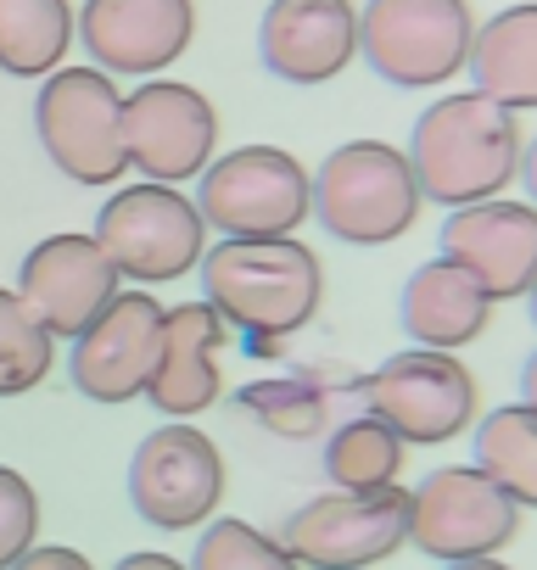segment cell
Listing matches in <instances>:
<instances>
[{"label": "cell", "mask_w": 537, "mask_h": 570, "mask_svg": "<svg viewBox=\"0 0 537 570\" xmlns=\"http://www.w3.org/2000/svg\"><path fill=\"white\" fill-rule=\"evenodd\" d=\"M442 257L459 263L492 303H515L537 279V207L515 196H487L470 207H448Z\"/></svg>", "instance_id": "cell-15"}, {"label": "cell", "mask_w": 537, "mask_h": 570, "mask_svg": "<svg viewBox=\"0 0 537 570\" xmlns=\"http://www.w3.org/2000/svg\"><path fill=\"white\" fill-rule=\"evenodd\" d=\"M57 336L35 320L18 285H0V397H29L57 370Z\"/></svg>", "instance_id": "cell-24"}, {"label": "cell", "mask_w": 537, "mask_h": 570, "mask_svg": "<svg viewBox=\"0 0 537 570\" xmlns=\"http://www.w3.org/2000/svg\"><path fill=\"white\" fill-rule=\"evenodd\" d=\"M124 151L140 179L191 185L218 157V112L185 79H146L124 96Z\"/></svg>", "instance_id": "cell-12"}, {"label": "cell", "mask_w": 537, "mask_h": 570, "mask_svg": "<svg viewBox=\"0 0 537 570\" xmlns=\"http://www.w3.org/2000/svg\"><path fill=\"white\" fill-rule=\"evenodd\" d=\"M520 531V509L476 464H442L409 492V548L437 564L504 553Z\"/></svg>", "instance_id": "cell-11"}, {"label": "cell", "mask_w": 537, "mask_h": 570, "mask_svg": "<svg viewBox=\"0 0 537 570\" xmlns=\"http://www.w3.org/2000/svg\"><path fill=\"white\" fill-rule=\"evenodd\" d=\"M35 129H40V146H46L51 168L68 174L74 185H118L129 174L124 90L96 62L57 68L51 79H40Z\"/></svg>", "instance_id": "cell-6"}, {"label": "cell", "mask_w": 537, "mask_h": 570, "mask_svg": "<svg viewBox=\"0 0 537 570\" xmlns=\"http://www.w3.org/2000/svg\"><path fill=\"white\" fill-rule=\"evenodd\" d=\"M526 314H531V325H537V279H531V292H526Z\"/></svg>", "instance_id": "cell-33"}, {"label": "cell", "mask_w": 537, "mask_h": 570, "mask_svg": "<svg viewBox=\"0 0 537 570\" xmlns=\"http://www.w3.org/2000/svg\"><path fill=\"white\" fill-rule=\"evenodd\" d=\"M185 564H191V570H303V564L286 553L281 537H268L263 525L235 520V514L207 520V525L196 531V553H191Z\"/></svg>", "instance_id": "cell-26"}, {"label": "cell", "mask_w": 537, "mask_h": 570, "mask_svg": "<svg viewBox=\"0 0 537 570\" xmlns=\"http://www.w3.org/2000/svg\"><path fill=\"white\" fill-rule=\"evenodd\" d=\"M40 542V492L23 470L0 464V570H12Z\"/></svg>", "instance_id": "cell-27"}, {"label": "cell", "mask_w": 537, "mask_h": 570, "mask_svg": "<svg viewBox=\"0 0 537 570\" xmlns=\"http://www.w3.org/2000/svg\"><path fill=\"white\" fill-rule=\"evenodd\" d=\"M235 414L263 425L268 436L281 442H314L331 420L325 409V392L309 386V381H292V375H268V381H252L235 392Z\"/></svg>", "instance_id": "cell-25"}, {"label": "cell", "mask_w": 537, "mask_h": 570, "mask_svg": "<svg viewBox=\"0 0 537 570\" xmlns=\"http://www.w3.org/2000/svg\"><path fill=\"white\" fill-rule=\"evenodd\" d=\"M79 40V12L68 0H0V73L51 79L68 68Z\"/></svg>", "instance_id": "cell-21"}, {"label": "cell", "mask_w": 537, "mask_h": 570, "mask_svg": "<svg viewBox=\"0 0 537 570\" xmlns=\"http://www.w3.org/2000/svg\"><path fill=\"white\" fill-rule=\"evenodd\" d=\"M118 292H124V274L113 268L107 246L90 229H57L35 240L18 268V297L57 342H74Z\"/></svg>", "instance_id": "cell-14"}, {"label": "cell", "mask_w": 537, "mask_h": 570, "mask_svg": "<svg viewBox=\"0 0 537 570\" xmlns=\"http://www.w3.org/2000/svg\"><path fill=\"white\" fill-rule=\"evenodd\" d=\"M12 570H96V564H90V553H79L68 542H35Z\"/></svg>", "instance_id": "cell-28"}, {"label": "cell", "mask_w": 537, "mask_h": 570, "mask_svg": "<svg viewBox=\"0 0 537 570\" xmlns=\"http://www.w3.org/2000/svg\"><path fill=\"white\" fill-rule=\"evenodd\" d=\"M470 0H364L359 57L398 90H437L470 68Z\"/></svg>", "instance_id": "cell-8"}, {"label": "cell", "mask_w": 537, "mask_h": 570, "mask_svg": "<svg viewBox=\"0 0 537 570\" xmlns=\"http://www.w3.org/2000/svg\"><path fill=\"white\" fill-rule=\"evenodd\" d=\"M364 414H375L387 431L403 436V448H442L476 425L481 386L459 353H431V347H403L381 358L364 386Z\"/></svg>", "instance_id": "cell-7"}, {"label": "cell", "mask_w": 537, "mask_h": 570, "mask_svg": "<svg viewBox=\"0 0 537 570\" xmlns=\"http://www.w3.org/2000/svg\"><path fill=\"white\" fill-rule=\"evenodd\" d=\"M442 570H515V564H504L498 553H487V559H453V564H442Z\"/></svg>", "instance_id": "cell-32"}, {"label": "cell", "mask_w": 537, "mask_h": 570, "mask_svg": "<svg viewBox=\"0 0 537 570\" xmlns=\"http://www.w3.org/2000/svg\"><path fill=\"white\" fill-rule=\"evenodd\" d=\"M320 464H325V481L336 492H387V487H403L409 448L375 414H353V420H342L325 436Z\"/></svg>", "instance_id": "cell-22"}, {"label": "cell", "mask_w": 537, "mask_h": 570, "mask_svg": "<svg viewBox=\"0 0 537 570\" xmlns=\"http://www.w3.org/2000/svg\"><path fill=\"white\" fill-rule=\"evenodd\" d=\"M286 553L303 570H375L409 542V492H320L281 525Z\"/></svg>", "instance_id": "cell-10"}, {"label": "cell", "mask_w": 537, "mask_h": 570, "mask_svg": "<svg viewBox=\"0 0 537 570\" xmlns=\"http://www.w3.org/2000/svg\"><path fill=\"white\" fill-rule=\"evenodd\" d=\"M520 185H526V202L537 207V135L520 146Z\"/></svg>", "instance_id": "cell-30"}, {"label": "cell", "mask_w": 537, "mask_h": 570, "mask_svg": "<svg viewBox=\"0 0 537 570\" xmlns=\"http://www.w3.org/2000/svg\"><path fill=\"white\" fill-rule=\"evenodd\" d=\"M113 268L124 274V285H174L185 274L202 268L207 257V218L196 207V196L185 185H157V179H135V185H118L101 213H96V229H90Z\"/></svg>", "instance_id": "cell-4"}, {"label": "cell", "mask_w": 537, "mask_h": 570, "mask_svg": "<svg viewBox=\"0 0 537 570\" xmlns=\"http://www.w3.org/2000/svg\"><path fill=\"white\" fill-rule=\"evenodd\" d=\"M157 336H163V303L146 285H124V292L68 342L74 392H85L101 409L146 397V381H152V364H157Z\"/></svg>", "instance_id": "cell-13"}, {"label": "cell", "mask_w": 537, "mask_h": 570, "mask_svg": "<svg viewBox=\"0 0 537 570\" xmlns=\"http://www.w3.org/2000/svg\"><path fill=\"white\" fill-rule=\"evenodd\" d=\"M476 470L504 487L515 509H537V414L526 403H504L470 425Z\"/></svg>", "instance_id": "cell-23"}, {"label": "cell", "mask_w": 537, "mask_h": 570, "mask_svg": "<svg viewBox=\"0 0 537 570\" xmlns=\"http://www.w3.org/2000/svg\"><path fill=\"white\" fill-rule=\"evenodd\" d=\"M520 124L509 107L487 101L481 90H448L414 118L409 168L420 196L437 207H470L504 196L520 179Z\"/></svg>", "instance_id": "cell-2"}, {"label": "cell", "mask_w": 537, "mask_h": 570, "mask_svg": "<svg viewBox=\"0 0 537 570\" xmlns=\"http://www.w3.org/2000/svg\"><path fill=\"white\" fill-rule=\"evenodd\" d=\"M196 207L218 240L297 235L314 218V174L286 146H235L196 179Z\"/></svg>", "instance_id": "cell-5"}, {"label": "cell", "mask_w": 537, "mask_h": 570, "mask_svg": "<svg viewBox=\"0 0 537 570\" xmlns=\"http://www.w3.org/2000/svg\"><path fill=\"white\" fill-rule=\"evenodd\" d=\"M235 331L207 308V303H174L163 308V336H157V364L146 381V403L163 420H196L218 409L224 397V347Z\"/></svg>", "instance_id": "cell-17"}, {"label": "cell", "mask_w": 537, "mask_h": 570, "mask_svg": "<svg viewBox=\"0 0 537 570\" xmlns=\"http://www.w3.org/2000/svg\"><path fill=\"white\" fill-rule=\"evenodd\" d=\"M113 570H191V564L174 559V553H163V548H135V553H124Z\"/></svg>", "instance_id": "cell-29"}, {"label": "cell", "mask_w": 537, "mask_h": 570, "mask_svg": "<svg viewBox=\"0 0 537 570\" xmlns=\"http://www.w3.org/2000/svg\"><path fill=\"white\" fill-rule=\"evenodd\" d=\"M257 57L286 85H331L359 57L353 0H268L257 23Z\"/></svg>", "instance_id": "cell-18"}, {"label": "cell", "mask_w": 537, "mask_h": 570, "mask_svg": "<svg viewBox=\"0 0 537 570\" xmlns=\"http://www.w3.org/2000/svg\"><path fill=\"white\" fill-rule=\"evenodd\" d=\"M79 40L90 62L113 79H157L196 40L191 0H85Z\"/></svg>", "instance_id": "cell-16"}, {"label": "cell", "mask_w": 537, "mask_h": 570, "mask_svg": "<svg viewBox=\"0 0 537 570\" xmlns=\"http://www.w3.org/2000/svg\"><path fill=\"white\" fill-rule=\"evenodd\" d=\"M196 274H202V303L235 336L292 342L325 308V263L297 235L213 240Z\"/></svg>", "instance_id": "cell-1"}, {"label": "cell", "mask_w": 537, "mask_h": 570, "mask_svg": "<svg viewBox=\"0 0 537 570\" xmlns=\"http://www.w3.org/2000/svg\"><path fill=\"white\" fill-rule=\"evenodd\" d=\"M230 470L207 431L191 420H163L135 442L129 459V503L152 531H202L218 520Z\"/></svg>", "instance_id": "cell-9"}, {"label": "cell", "mask_w": 537, "mask_h": 570, "mask_svg": "<svg viewBox=\"0 0 537 570\" xmlns=\"http://www.w3.org/2000/svg\"><path fill=\"white\" fill-rule=\"evenodd\" d=\"M492 297L481 285L448 263V257H431L420 263L409 279H403V297H398V325L414 347H431V353H459L470 342L487 336L492 325Z\"/></svg>", "instance_id": "cell-19"}, {"label": "cell", "mask_w": 537, "mask_h": 570, "mask_svg": "<svg viewBox=\"0 0 537 570\" xmlns=\"http://www.w3.org/2000/svg\"><path fill=\"white\" fill-rule=\"evenodd\" d=\"M520 403H526V409L537 414V353H531V358L520 364Z\"/></svg>", "instance_id": "cell-31"}, {"label": "cell", "mask_w": 537, "mask_h": 570, "mask_svg": "<svg viewBox=\"0 0 537 570\" xmlns=\"http://www.w3.org/2000/svg\"><path fill=\"white\" fill-rule=\"evenodd\" d=\"M465 73L487 101L509 107L515 118L537 112V0H520V7H504L487 23H476Z\"/></svg>", "instance_id": "cell-20"}, {"label": "cell", "mask_w": 537, "mask_h": 570, "mask_svg": "<svg viewBox=\"0 0 537 570\" xmlns=\"http://www.w3.org/2000/svg\"><path fill=\"white\" fill-rule=\"evenodd\" d=\"M420 179L392 140H348L314 168V218L342 246H392L420 224Z\"/></svg>", "instance_id": "cell-3"}]
</instances>
